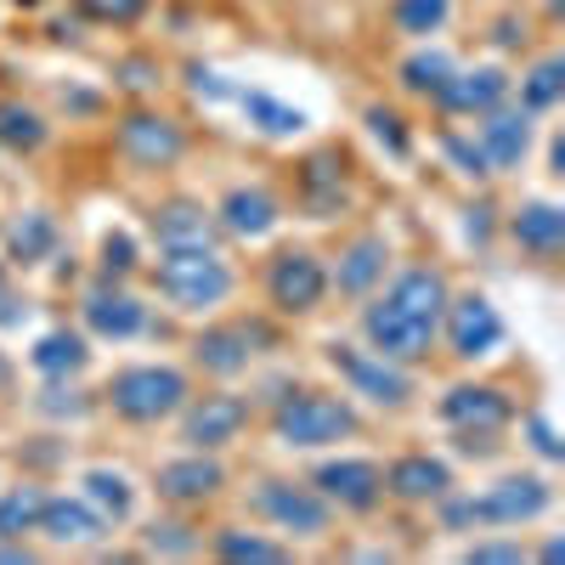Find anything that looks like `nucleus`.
Instances as JSON below:
<instances>
[{
  "label": "nucleus",
  "instance_id": "nucleus-1",
  "mask_svg": "<svg viewBox=\"0 0 565 565\" xmlns=\"http://www.w3.org/2000/svg\"><path fill=\"white\" fill-rule=\"evenodd\" d=\"M441 306H447L441 277H436V271H407L380 306H367V340L380 345V356L413 362V356L430 351L436 322H441Z\"/></svg>",
  "mask_w": 565,
  "mask_h": 565
},
{
  "label": "nucleus",
  "instance_id": "nucleus-2",
  "mask_svg": "<svg viewBox=\"0 0 565 565\" xmlns=\"http://www.w3.org/2000/svg\"><path fill=\"white\" fill-rule=\"evenodd\" d=\"M159 282H164V295L175 306H215L232 289V271L221 266V255L210 244H170L164 266H159Z\"/></svg>",
  "mask_w": 565,
  "mask_h": 565
},
{
  "label": "nucleus",
  "instance_id": "nucleus-3",
  "mask_svg": "<svg viewBox=\"0 0 565 565\" xmlns=\"http://www.w3.org/2000/svg\"><path fill=\"white\" fill-rule=\"evenodd\" d=\"M548 509V487L543 481H498L487 498H469V503H452L447 509V521L463 526V521H476V526H514V521H532V514Z\"/></svg>",
  "mask_w": 565,
  "mask_h": 565
},
{
  "label": "nucleus",
  "instance_id": "nucleus-4",
  "mask_svg": "<svg viewBox=\"0 0 565 565\" xmlns=\"http://www.w3.org/2000/svg\"><path fill=\"white\" fill-rule=\"evenodd\" d=\"M351 430H356V413L345 402H328V396H295L277 413V436L289 447H322V441H340Z\"/></svg>",
  "mask_w": 565,
  "mask_h": 565
},
{
  "label": "nucleus",
  "instance_id": "nucleus-5",
  "mask_svg": "<svg viewBox=\"0 0 565 565\" xmlns=\"http://www.w3.org/2000/svg\"><path fill=\"white\" fill-rule=\"evenodd\" d=\"M181 396H186V380L175 367H130L114 380V407L125 418H164L181 407Z\"/></svg>",
  "mask_w": 565,
  "mask_h": 565
},
{
  "label": "nucleus",
  "instance_id": "nucleus-6",
  "mask_svg": "<svg viewBox=\"0 0 565 565\" xmlns=\"http://www.w3.org/2000/svg\"><path fill=\"white\" fill-rule=\"evenodd\" d=\"M277 526H289V532H322L328 526V509H322V498H311V492H300V487H282V481H266L260 487V498H255Z\"/></svg>",
  "mask_w": 565,
  "mask_h": 565
},
{
  "label": "nucleus",
  "instance_id": "nucleus-7",
  "mask_svg": "<svg viewBox=\"0 0 565 565\" xmlns=\"http://www.w3.org/2000/svg\"><path fill=\"white\" fill-rule=\"evenodd\" d=\"M271 295L282 311H311L322 300V266L311 255H282L271 266Z\"/></svg>",
  "mask_w": 565,
  "mask_h": 565
},
{
  "label": "nucleus",
  "instance_id": "nucleus-8",
  "mask_svg": "<svg viewBox=\"0 0 565 565\" xmlns=\"http://www.w3.org/2000/svg\"><path fill=\"white\" fill-rule=\"evenodd\" d=\"M119 148H125L130 159H141V164H164V159H175V153H181V130H175L170 119L136 114V119H125V125H119Z\"/></svg>",
  "mask_w": 565,
  "mask_h": 565
},
{
  "label": "nucleus",
  "instance_id": "nucleus-9",
  "mask_svg": "<svg viewBox=\"0 0 565 565\" xmlns=\"http://www.w3.org/2000/svg\"><path fill=\"white\" fill-rule=\"evenodd\" d=\"M498 340H503V317L487 300L469 295V300L452 306V345H458V356H487Z\"/></svg>",
  "mask_w": 565,
  "mask_h": 565
},
{
  "label": "nucleus",
  "instance_id": "nucleus-10",
  "mask_svg": "<svg viewBox=\"0 0 565 565\" xmlns=\"http://www.w3.org/2000/svg\"><path fill=\"white\" fill-rule=\"evenodd\" d=\"M503 90H509V79H503L498 68H476V74H452L436 97H441L447 108H458V114H476V108H498Z\"/></svg>",
  "mask_w": 565,
  "mask_h": 565
},
{
  "label": "nucleus",
  "instance_id": "nucleus-11",
  "mask_svg": "<svg viewBox=\"0 0 565 565\" xmlns=\"http://www.w3.org/2000/svg\"><path fill=\"white\" fill-rule=\"evenodd\" d=\"M317 487L328 492V498H340V503H351V509H367L373 498H380V469L373 463H328L322 476H317Z\"/></svg>",
  "mask_w": 565,
  "mask_h": 565
},
{
  "label": "nucleus",
  "instance_id": "nucleus-12",
  "mask_svg": "<svg viewBox=\"0 0 565 565\" xmlns=\"http://www.w3.org/2000/svg\"><path fill=\"white\" fill-rule=\"evenodd\" d=\"M334 362L351 373V385H356L362 396H373V402H402V396L413 391L396 367H385V362H367V356H356V351H345V345L334 351Z\"/></svg>",
  "mask_w": 565,
  "mask_h": 565
},
{
  "label": "nucleus",
  "instance_id": "nucleus-13",
  "mask_svg": "<svg viewBox=\"0 0 565 565\" xmlns=\"http://www.w3.org/2000/svg\"><path fill=\"white\" fill-rule=\"evenodd\" d=\"M238 424H244V402H232V396H210L193 418H186V441H199V447H221L238 436Z\"/></svg>",
  "mask_w": 565,
  "mask_h": 565
},
{
  "label": "nucleus",
  "instance_id": "nucleus-14",
  "mask_svg": "<svg viewBox=\"0 0 565 565\" xmlns=\"http://www.w3.org/2000/svg\"><path fill=\"white\" fill-rule=\"evenodd\" d=\"M40 526L52 532L57 543H90V537H103V521H97V514H90L85 503H68V498H45Z\"/></svg>",
  "mask_w": 565,
  "mask_h": 565
},
{
  "label": "nucleus",
  "instance_id": "nucleus-15",
  "mask_svg": "<svg viewBox=\"0 0 565 565\" xmlns=\"http://www.w3.org/2000/svg\"><path fill=\"white\" fill-rule=\"evenodd\" d=\"M85 322L97 328V334L125 340V334H136V328L148 322V311H141L130 295H90V300H85Z\"/></svg>",
  "mask_w": 565,
  "mask_h": 565
},
{
  "label": "nucleus",
  "instance_id": "nucleus-16",
  "mask_svg": "<svg viewBox=\"0 0 565 565\" xmlns=\"http://www.w3.org/2000/svg\"><path fill=\"white\" fill-rule=\"evenodd\" d=\"M226 226L232 232H244V238H260V232H271V221H277V204H271V193H260V186H238V193L226 199Z\"/></svg>",
  "mask_w": 565,
  "mask_h": 565
},
{
  "label": "nucleus",
  "instance_id": "nucleus-17",
  "mask_svg": "<svg viewBox=\"0 0 565 565\" xmlns=\"http://www.w3.org/2000/svg\"><path fill=\"white\" fill-rule=\"evenodd\" d=\"M481 141H487V159H492V164H521L532 130H526L521 114H492V119L481 125Z\"/></svg>",
  "mask_w": 565,
  "mask_h": 565
},
{
  "label": "nucleus",
  "instance_id": "nucleus-18",
  "mask_svg": "<svg viewBox=\"0 0 565 565\" xmlns=\"http://www.w3.org/2000/svg\"><path fill=\"white\" fill-rule=\"evenodd\" d=\"M447 418L452 424H481V430H492V424L509 418V402L498 391H476V385H458L447 396Z\"/></svg>",
  "mask_w": 565,
  "mask_h": 565
},
{
  "label": "nucleus",
  "instance_id": "nucleus-19",
  "mask_svg": "<svg viewBox=\"0 0 565 565\" xmlns=\"http://www.w3.org/2000/svg\"><path fill=\"white\" fill-rule=\"evenodd\" d=\"M514 238L532 244V249H543V255H554V249L565 244V215H559L554 204H532V210L514 215Z\"/></svg>",
  "mask_w": 565,
  "mask_h": 565
},
{
  "label": "nucleus",
  "instance_id": "nucleus-20",
  "mask_svg": "<svg viewBox=\"0 0 565 565\" xmlns=\"http://www.w3.org/2000/svg\"><path fill=\"white\" fill-rule=\"evenodd\" d=\"M159 487H164L170 498H210V492L221 487V463H210V458H186V463H170L164 476H159Z\"/></svg>",
  "mask_w": 565,
  "mask_h": 565
},
{
  "label": "nucleus",
  "instance_id": "nucleus-21",
  "mask_svg": "<svg viewBox=\"0 0 565 565\" xmlns=\"http://www.w3.org/2000/svg\"><path fill=\"white\" fill-rule=\"evenodd\" d=\"M391 492L396 498H436V492H447V469L430 458H402L391 469Z\"/></svg>",
  "mask_w": 565,
  "mask_h": 565
},
{
  "label": "nucleus",
  "instance_id": "nucleus-22",
  "mask_svg": "<svg viewBox=\"0 0 565 565\" xmlns=\"http://www.w3.org/2000/svg\"><path fill=\"white\" fill-rule=\"evenodd\" d=\"M199 362L215 367V373H238L249 362V334L244 328H215V334L199 340Z\"/></svg>",
  "mask_w": 565,
  "mask_h": 565
},
{
  "label": "nucleus",
  "instance_id": "nucleus-23",
  "mask_svg": "<svg viewBox=\"0 0 565 565\" xmlns=\"http://www.w3.org/2000/svg\"><path fill=\"white\" fill-rule=\"evenodd\" d=\"M232 97L244 103V114L266 130V136H295L300 125H306V114L300 108H282V103H271V97H260V90H232Z\"/></svg>",
  "mask_w": 565,
  "mask_h": 565
},
{
  "label": "nucleus",
  "instance_id": "nucleus-24",
  "mask_svg": "<svg viewBox=\"0 0 565 565\" xmlns=\"http://www.w3.org/2000/svg\"><path fill=\"white\" fill-rule=\"evenodd\" d=\"M380 271H385V244H380V238H362V244L345 255V266H340V289L362 295Z\"/></svg>",
  "mask_w": 565,
  "mask_h": 565
},
{
  "label": "nucleus",
  "instance_id": "nucleus-25",
  "mask_svg": "<svg viewBox=\"0 0 565 565\" xmlns=\"http://www.w3.org/2000/svg\"><path fill=\"white\" fill-rule=\"evenodd\" d=\"M40 509H45V492H34V487L12 492L7 503H0V537H23V532H34V526H40Z\"/></svg>",
  "mask_w": 565,
  "mask_h": 565
},
{
  "label": "nucleus",
  "instance_id": "nucleus-26",
  "mask_svg": "<svg viewBox=\"0 0 565 565\" xmlns=\"http://www.w3.org/2000/svg\"><path fill=\"white\" fill-rule=\"evenodd\" d=\"M159 238H164V249L170 244H210V226H204V215L193 204H170L159 215Z\"/></svg>",
  "mask_w": 565,
  "mask_h": 565
},
{
  "label": "nucleus",
  "instance_id": "nucleus-27",
  "mask_svg": "<svg viewBox=\"0 0 565 565\" xmlns=\"http://www.w3.org/2000/svg\"><path fill=\"white\" fill-rule=\"evenodd\" d=\"M79 362H85V345L74 334H45L40 351H34V367L40 373H74Z\"/></svg>",
  "mask_w": 565,
  "mask_h": 565
},
{
  "label": "nucleus",
  "instance_id": "nucleus-28",
  "mask_svg": "<svg viewBox=\"0 0 565 565\" xmlns=\"http://www.w3.org/2000/svg\"><path fill=\"white\" fill-rule=\"evenodd\" d=\"M521 90H526V108H554L559 90H565V63H537Z\"/></svg>",
  "mask_w": 565,
  "mask_h": 565
},
{
  "label": "nucleus",
  "instance_id": "nucleus-29",
  "mask_svg": "<svg viewBox=\"0 0 565 565\" xmlns=\"http://www.w3.org/2000/svg\"><path fill=\"white\" fill-rule=\"evenodd\" d=\"M85 498L103 503L108 514L130 509V487H125V476H114V469H90V476H85Z\"/></svg>",
  "mask_w": 565,
  "mask_h": 565
},
{
  "label": "nucleus",
  "instance_id": "nucleus-30",
  "mask_svg": "<svg viewBox=\"0 0 565 565\" xmlns=\"http://www.w3.org/2000/svg\"><path fill=\"white\" fill-rule=\"evenodd\" d=\"M396 23L407 34H430L447 23V0H396Z\"/></svg>",
  "mask_w": 565,
  "mask_h": 565
},
{
  "label": "nucleus",
  "instance_id": "nucleus-31",
  "mask_svg": "<svg viewBox=\"0 0 565 565\" xmlns=\"http://www.w3.org/2000/svg\"><path fill=\"white\" fill-rule=\"evenodd\" d=\"M402 74H407V85H413V90H441V85L452 79V63H447L441 52H418V57H407V68H402Z\"/></svg>",
  "mask_w": 565,
  "mask_h": 565
},
{
  "label": "nucleus",
  "instance_id": "nucleus-32",
  "mask_svg": "<svg viewBox=\"0 0 565 565\" xmlns=\"http://www.w3.org/2000/svg\"><path fill=\"white\" fill-rule=\"evenodd\" d=\"M0 136L18 141V148H40L45 130H40V119H34L29 108H12V103H7V108H0Z\"/></svg>",
  "mask_w": 565,
  "mask_h": 565
},
{
  "label": "nucleus",
  "instance_id": "nucleus-33",
  "mask_svg": "<svg viewBox=\"0 0 565 565\" xmlns=\"http://www.w3.org/2000/svg\"><path fill=\"white\" fill-rule=\"evenodd\" d=\"M12 244H18V255H23V260L45 255V249H52V221H45V215H23V221H18V232H12Z\"/></svg>",
  "mask_w": 565,
  "mask_h": 565
},
{
  "label": "nucleus",
  "instance_id": "nucleus-34",
  "mask_svg": "<svg viewBox=\"0 0 565 565\" xmlns=\"http://www.w3.org/2000/svg\"><path fill=\"white\" fill-rule=\"evenodd\" d=\"M221 554H226V559H282L277 543H266V537H244V532H226V537H221Z\"/></svg>",
  "mask_w": 565,
  "mask_h": 565
},
{
  "label": "nucleus",
  "instance_id": "nucleus-35",
  "mask_svg": "<svg viewBox=\"0 0 565 565\" xmlns=\"http://www.w3.org/2000/svg\"><path fill=\"white\" fill-rule=\"evenodd\" d=\"M328 170H334V164H328V159H311V186H317V210H334L345 193H340V181H328Z\"/></svg>",
  "mask_w": 565,
  "mask_h": 565
},
{
  "label": "nucleus",
  "instance_id": "nucleus-36",
  "mask_svg": "<svg viewBox=\"0 0 565 565\" xmlns=\"http://www.w3.org/2000/svg\"><path fill=\"white\" fill-rule=\"evenodd\" d=\"M469 559H476V565H521V548H514V543H476Z\"/></svg>",
  "mask_w": 565,
  "mask_h": 565
},
{
  "label": "nucleus",
  "instance_id": "nucleus-37",
  "mask_svg": "<svg viewBox=\"0 0 565 565\" xmlns=\"http://www.w3.org/2000/svg\"><path fill=\"white\" fill-rule=\"evenodd\" d=\"M148 0H85V12H97V18H114V23H125V18H136Z\"/></svg>",
  "mask_w": 565,
  "mask_h": 565
},
{
  "label": "nucleus",
  "instance_id": "nucleus-38",
  "mask_svg": "<svg viewBox=\"0 0 565 565\" xmlns=\"http://www.w3.org/2000/svg\"><path fill=\"white\" fill-rule=\"evenodd\" d=\"M153 548H164V554H186L193 548V537H181V526H153V537H148Z\"/></svg>",
  "mask_w": 565,
  "mask_h": 565
},
{
  "label": "nucleus",
  "instance_id": "nucleus-39",
  "mask_svg": "<svg viewBox=\"0 0 565 565\" xmlns=\"http://www.w3.org/2000/svg\"><path fill=\"white\" fill-rule=\"evenodd\" d=\"M103 255H108V271H130V238H125V232L103 244Z\"/></svg>",
  "mask_w": 565,
  "mask_h": 565
},
{
  "label": "nucleus",
  "instance_id": "nucleus-40",
  "mask_svg": "<svg viewBox=\"0 0 565 565\" xmlns=\"http://www.w3.org/2000/svg\"><path fill=\"white\" fill-rule=\"evenodd\" d=\"M373 130H380V136L391 141V148L402 153V130H396V114H385V108H373Z\"/></svg>",
  "mask_w": 565,
  "mask_h": 565
},
{
  "label": "nucleus",
  "instance_id": "nucleus-41",
  "mask_svg": "<svg viewBox=\"0 0 565 565\" xmlns=\"http://www.w3.org/2000/svg\"><path fill=\"white\" fill-rule=\"evenodd\" d=\"M532 436H537V452H548V458H559V441L548 436V424H543V418H532Z\"/></svg>",
  "mask_w": 565,
  "mask_h": 565
}]
</instances>
